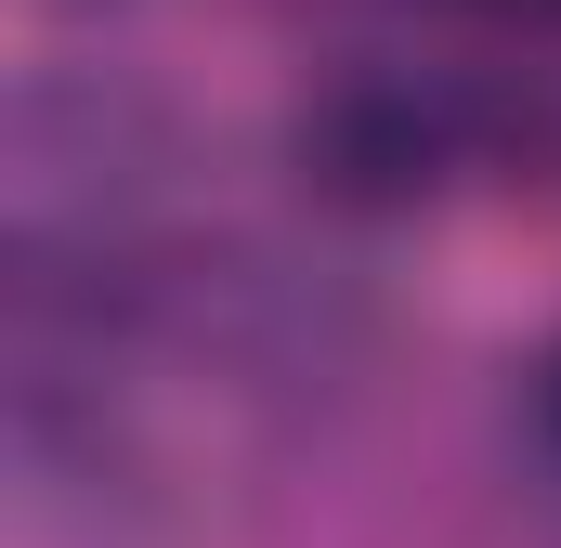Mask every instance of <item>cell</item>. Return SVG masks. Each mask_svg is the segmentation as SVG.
<instances>
[{"label": "cell", "mask_w": 561, "mask_h": 548, "mask_svg": "<svg viewBox=\"0 0 561 548\" xmlns=\"http://www.w3.org/2000/svg\"><path fill=\"white\" fill-rule=\"evenodd\" d=\"M536 431H549V457H561V340H549V366H536Z\"/></svg>", "instance_id": "6da1fadb"}, {"label": "cell", "mask_w": 561, "mask_h": 548, "mask_svg": "<svg viewBox=\"0 0 561 548\" xmlns=\"http://www.w3.org/2000/svg\"><path fill=\"white\" fill-rule=\"evenodd\" d=\"M483 13H510V26H561V0H483Z\"/></svg>", "instance_id": "7a4b0ae2"}]
</instances>
